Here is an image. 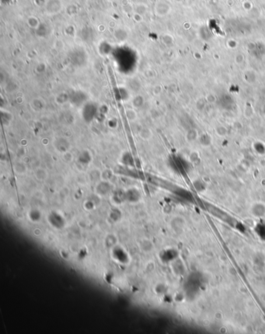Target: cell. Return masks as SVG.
Instances as JSON below:
<instances>
[{
  "mask_svg": "<svg viewBox=\"0 0 265 334\" xmlns=\"http://www.w3.org/2000/svg\"><path fill=\"white\" fill-rule=\"evenodd\" d=\"M27 23L30 27L34 28V29H37L40 27V22H39L38 18L35 17H30L28 18Z\"/></svg>",
  "mask_w": 265,
  "mask_h": 334,
  "instance_id": "5b68a950",
  "label": "cell"
},
{
  "mask_svg": "<svg viewBox=\"0 0 265 334\" xmlns=\"http://www.w3.org/2000/svg\"><path fill=\"white\" fill-rule=\"evenodd\" d=\"M47 175H48L47 172L44 169H37L35 172V176L37 179L40 180V181L44 180L47 178Z\"/></svg>",
  "mask_w": 265,
  "mask_h": 334,
  "instance_id": "8992f818",
  "label": "cell"
},
{
  "mask_svg": "<svg viewBox=\"0 0 265 334\" xmlns=\"http://www.w3.org/2000/svg\"><path fill=\"white\" fill-rule=\"evenodd\" d=\"M110 191V185L108 183V181L101 182L96 186V193L99 196H105Z\"/></svg>",
  "mask_w": 265,
  "mask_h": 334,
  "instance_id": "7a4b0ae2",
  "label": "cell"
},
{
  "mask_svg": "<svg viewBox=\"0 0 265 334\" xmlns=\"http://www.w3.org/2000/svg\"><path fill=\"white\" fill-rule=\"evenodd\" d=\"M55 143H57L56 148L58 149L59 150H60L61 147H62V146L63 147L65 151H66V150H68V148H69V143H68V142L66 140V139H63V138H61V139H57V140H55Z\"/></svg>",
  "mask_w": 265,
  "mask_h": 334,
  "instance_id": "277c9868",
  "label": "cell"
},
{
  "mask_svg": "<svg viewBox=\"0 0 265 334\" xmlns=\"http://www.w3.org/2000/svg\"><path fill=\"white\" fill-rule=\"evenodd\" d=\"M63 8L61 0H48L45 4V11L48 15H55L60 12Z\"/></svg>",
  "mask_w": 265,
  "mask_h": 334,
  "instance_id": "6da1fadb",
  "label": "cell"
},
{
  "mask_svg": "<svg viewBox=\"0 0 265 334\" xmlns=\"http://www.w3.org/2000/svg\"><path fill=\"white\" fill-rule=\"evenodd\" d=\"M252 213L256 217H261L265 214V206L261 203H257L252 207Z\"/></svg>",
  "mask_w": 265,
  "mask_h": 334,
  "instance_id": "3957f363",
  "label": "cell"
},
{
  "mask_svg": "<svg viewBox=\"0 0 265 334\" xmlns=\"http://www.w3.org/2000/svg\"><path fill=\"white\" fill-rule=\"evenodd\" d=\"M151 135H152L151 131L149 129H148V128H143L141 131V133H140V136H141L142 139H148V138L150 137Z\"/></svg>",
  "mask_w": 265,
  "mask_h": 334,
  "instance_id": "52a82bcc",
  "label": "cell"
}]
</instances>
